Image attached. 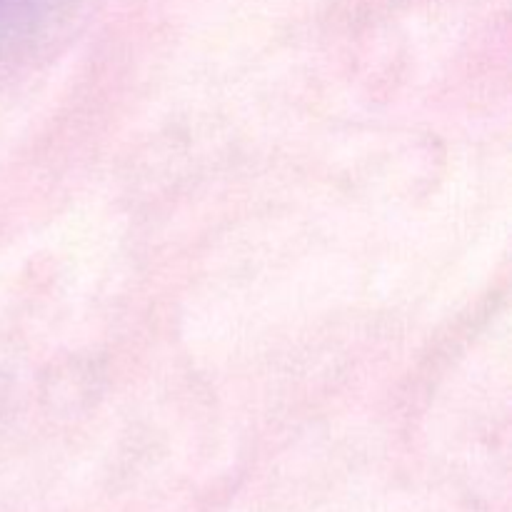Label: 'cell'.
Returning <instances> with one entry per match:
<instances>
[{
    "label": "cell",
    "mask_w": 512,
    "mask_h": 512,
    "mask_svg": "<svg viewBox=\"0 0 512 512\" xmlns=\"http://www.w3.org/2000/svg\"><path fill=\"white\" fill-rule=\"evenodd\" d=\"M55 0H0V33H15L45 18Z\"/></svg>",
    "instance_id": "obj_1"
}]
</instances>
